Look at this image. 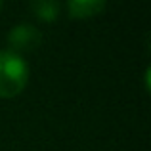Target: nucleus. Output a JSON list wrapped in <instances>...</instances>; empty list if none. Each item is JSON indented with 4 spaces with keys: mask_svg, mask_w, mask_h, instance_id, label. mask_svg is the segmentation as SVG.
I'll return each mask as SVG.
<instances>
[{
    "mask_svg": "<svg viewBox=\"0 0 151 151\" xmlns=\"http://www.w3.org/2000/svg\"><path fill=\"white\" fill-rule=\"evenodd\" d=\"M40 42H42V33L35 25H29V23H19V25L12 27L10 33H8L10 52L19 55H21V52L37 50L40 46Z\"/></svg>",
    "mask_w": 151,
    "mask_h": 151,
    "instance_id": "nucleus-2",
    "label": "nucleus"
},
{
    "mask_svg": "<svg viewBox=\"0 0 151 151\" xmlns=\"http://www.w3.org/2000/svg\"><path fill=\"white\" fill-rule=\"evenodd\" d=\"M29 82V65L19 54L0 50V98L10 100L25 90Z\"/></svg>",
    "mask_w": 151,
    "mask_h": 151,
    "instance_id": "nucleus-1",
    "label": "nucleus"
},
{
    "mask_svg": "<svg viewBox=\"0 0 151 151\" xmlns=\"http://www.w3.org/2000/svg\"><path fill=\"white\" fill-rule=\"evenodd\" d=\"M105 8L103 0H69L67 10L73 19H88L98 15Z\"/></svg>",
    "mask_w": 151,
    "mask_h": 151,
    "instance_id": "nucleus-3",
    "label": "nucleus"
},
{
    "mask_svg": "<svg viewBox=\"0 0 151 151\" xmlns=\"http://www.w3.org/2000/svg\"><path fill=\"white\" fill-rule=\"evenodd\" d=\"M2 8H4V2H2V0H0V10H2Z\"/></svg>",
    "mask_w": 151,
    "mask_h": 151,
    "instance_id": "nucleus-5",
    "label": "nucleus"
},
{
    "mask_svg": "<svg viewBox=\"0 0 151 151\" xmlns=\"http://www.w3.org/2000/svg\"><path fill=\"white\" fill-rule=\"evenodd\" d=\"M31 12L35 14V17L40 19V21L52 23L59 17V12H61V4L55 2V0H37V2L31 4Z\"/></svg>",
    "mask_w": 151,
    "mask_h": 151,
    "instance_id": "nucleus-4",
    "label": "nucleus"
}]
</instances>
